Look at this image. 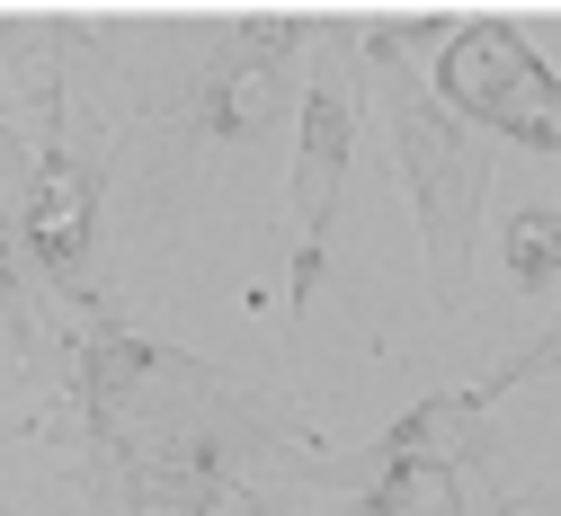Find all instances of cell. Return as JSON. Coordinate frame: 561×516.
Listing matches in <instances>:
<instances>
[{"label": "cell", "instance_id": "1", "mask_svg": "<svg viewBox=\"0 0 561 516\" xmlns=\"http://www.w3.org/2000/svg\"><path fill=\"white\" fill-rule=\"evenodd\" d=\"M366 54L383 71V125H392V161H401V187H410V214H419V241H428L437 294L463 303L472 241H481V196H490V161H481V142L428 90L401 81V54L392 45H366Z\"/></svg>", "mask_w": 561, "mask_h": 516}, {"label": "cell", "instance_id": "13", "mask_svg": "<svg viewBox=\"0 0 561 516\" xmlns=\"http://www.w3.org/2000/svg\"><path fill=\"white\" fill-rule=\"evenodd\" d=\"M241 516H259V507H241Z\"/></svg>", "mask_w": 561, "mask_h": 516}, {"label": "cell", "instance_id": "11", "mask_svg": "<svg viewBox=\"0 0 561 516\" xmlns=\"http://www.w3.org/2000/svg\"><path fill=\"white\" fill-rule=\"evenodd\" d=\"M250 507H259V516H295V507H276V498H250Z\"/></svg>", "mask_w": 561, "mask_h": 516}, {"label": "cell", "instance_id": "12", "mask_svg": "<svg viewBox=\"0 0 561 516\" xmlns=\"http://www.w3.org/2000/svg\"><path fill=\"white\" fill-rule=\"evenodd\" d=\"M0 516H19V507H10V498H0Z\"/></svg>", "mask_w": 561, "mask_h": 516}, {"label": "cell", "instance_id": "5", "mask_svg": "<svg viewBox=\"0 0 561 516\" xmlns=\"http://www.w3.org/2000/svg\"><path fill=\"white\" fill-rule=\"evenodd\" d=\"M500 455V436H490V401L481 392H437V401H419L401 410L375 446L357 455V472H383V463H446V472H472Z\"/></svg>", "mask_w": 561, "mask_h": 516}, {"label": "cell", "instance_id": "4", "mask_svg": "<svg viewBox=\"0 0 561 516\" xmlns=\"http://www.w3.org/2000/svg\"><path fill=\"white\" fill-rule=\"evenodd\" d=\"M90 223H99V170H90L81 152H62V142H45V161H36V187H27L19 232H27V259H36V267H45L62 294H81Z\"/></svg>", "mask_w": 561, "mask_h": 516}, {"label": "cell", "instance_id": "7", "mask_svg": "<svg viewBox=\"0 0 561 516\" xmlns=\"http://www.w3.org/2000/svg\"><path fill=\"white\" fill-rule=\"evenodd\" d=\"M357 516H463V472H446V463H383L357 490Z\"/></svg>", "mask_w": 561, "mask_h": 516}, {"label": "cell", "instance_id": "2", "mask_svg": "<svg viewBox=\"0 0 561 516\" xmlns=\"http://www.w3.org/2000/svg\"><path fill=\"white\" fill-rule=\"evenodd\" d=\"M437 107L535 142V152H561V71L508 27V19H463L455 45L437 54Z\"/></svg>", "mask_w": 561, "mask_h": 516}, {"label": "cell", "instance_id": "3", "mask_svg": "<svg viewBox=\"0 0 561 516\" xmlns=\"http://www.w3.org/2000/svg\"><path fill=\"white\" fill-rule=\"evenodd\" d=\"M347 152H357V99H347L339 62L312 71L304 90V134H295V312L312 303L321 259H330V214L347 187Z\"/></svg>", "mask_w": 561, "mask_h": 516}, {"label": "cell", "instance_id": "9", "mask_svg": "<svg viewBox=\"0 0 561 516\" xmlns=\"http://www.w3.org/2000/svg\"><path fill=\"white\" fill-rule=\"evenodd\" d=\"M36 161H45V142H27L19 125H0V223H19V214H27Z\"/></svg>", "mask_w": 561, "mask_h": 516}, {"label": "cell", "instance_id": "10", "mask_svg": "<svg viewBox=\"0 0 561 516\" xmlns=\"http://www.w3.org/2000/svg\"><path fill=\"white\" fill-rule=\"evenodd\" d=\"M552 365H561V312H552V330H543L535 347H517V356L500 365V375L481 383V401H500V392H508V383H526V375H552Z\"/></svg>", "mask_w": 561, "mask_h": 516}, {"label": "cell", "instance_id": "6", "mask_svg": "<svg viewBox=\"0 0 561 516\" xmlns=\"http://www.w3.org/2000/svg\"><path fill=\"white\" fill-rule=\"evenodd\" d=\"M0 125H27V142H62V62L19 19H0Z\"/></svg>", "mask_w": 561, "mask_h": 516}, {"label": "cell", "instance_id": "8", "mask_svg": "<svg viewBox=\"0 0 561 516\" xmlns=\"http://www.w3.org/2000/svg\"><path fill=\"white\" fill-rule=\"evenodd\" d=\"M508 276L526 294H552L561 285V214H543V205H517L508 214Z\"/></svg>", "mask_w": 561, "mask_h": 516}]
</instances>
